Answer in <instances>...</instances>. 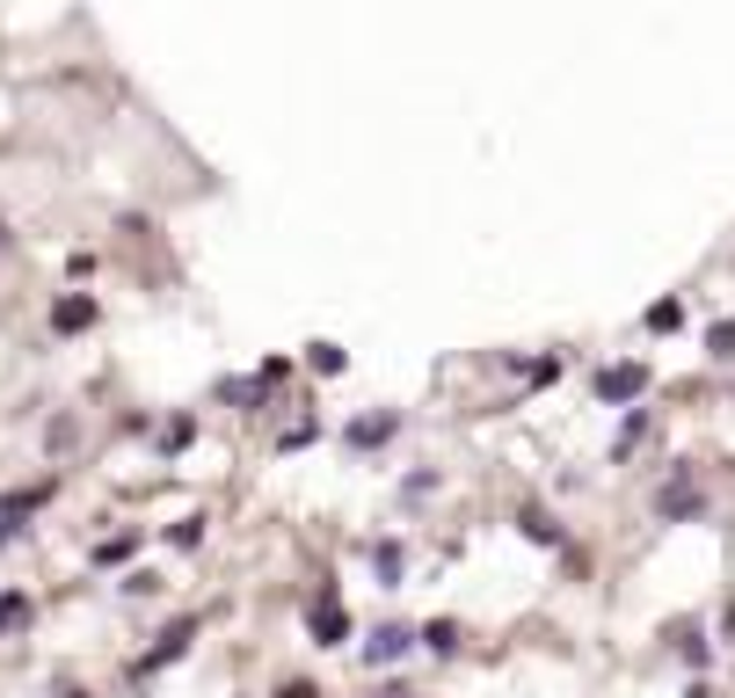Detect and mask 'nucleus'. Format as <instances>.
<instances>
[{"label": "nucleus", "instance_id": "f257e3e1", "mask_svg": "<svg viewBox=\"0 0 735 698\" xmlns=\"http://www.w3.org/2000/svg\"><path fill=\"white\" fill-rule=\"evenodd\" d=\"M641 393H648V364H612V371H597V401L627 408V401H641Z\"/></svg>", "mask_w": 735, "mask_h": 698}, {"label": "nucleus", "instance_id": "f03ea898", "mask_svg": "<svg viewBox=\"0 0 735 698\" xmlns=\"http://www.w3.org/2000/svg\"><path fill=\"white\" fill-rule=\"evenodd\" d=\"M190 641H197V618H182V626H168V633H160V647H154V655H146V663H139V677H160V669H168V663H182V655H190Z\"/></svg>", "mask_w": 735, "mask_h": 698}, {"label": "nucleus", "instance_id": "7ed1b4c3", "mask_svg": "<svg viewBox=\"0 0 735 698\" xmlns=\"http://www.w3.org/2000/svg\"><path fill=\"white\" fill-rule=\"evenodd\" d=\"M81 328H95V298L88 292L52 298V335H81Z\"/></svg>", "mask_w": 735, "mask_h": 698}, {"label": "nucleus", "instance_id": "20e7f679", "mask_svg": "<svg viewBox=\"0 0 735 698\" xmlns=\"http://www.w3.org/2000/svg\"><path fill=\"white\" fill-rule=\"evenodd\" d=\"M393 430H401V415H357L350 422V452H379V444H393Z\"/></svg>", "mask_w": 735, "mask_h": 698}, {"label": "nucleus", "instance_id": "39448f33", "mask_svg": "<svg viewBox=\"0 0 735 698\" xmlns=\"http://www.w3.org/2000/svg\"><path fill=\"white\" fill-rule=\"evenodd\" d=\"M306 626H314V641H321V647H335V641H343V633H350V611L335 604V596H321V604H314V618H306Z\"/></svg>", "mask_w": 735, "mask_h": 698}, {"label": "nucleus", "instance_id": "423d86ee", "mask_svg": "<svg viewBox=\"0 0 735 698\" xmlns=\"http://www.w3.org/2000/svg\"><path fill=\"white\" fill-rule=\"evenodd\" d=\"M408 641H416L408 626H379V633L365 641V663H371V669H379V663H401V655H408Z\"/></svg>", "mask_w": 735, "mask_h": 698}, {"label": "nucleus", "instance_id": "0eeeda50", "mask_svg": "<svg viewBox=\"0 0 735 698\" xmlns=\"http://www.w3.org/2000/svg\"><path fill=\"white\" fill-rule=\"evenodd\" d=\"M655 509H663V517H692V509H700V488H692V480H678V488L655 495Z\"/></svg>", "mask_w": 735, "mask_h": 698}, {"label": "nucleus", "instance_id": "6e6552de", "mask_svg": "<svg viewBox=\"0 0 735 698\" xmlns=\"http://www.w3.org/2000/svg\"><path fill=\"white\" fill-rule=\"evenodd\" d=\"M15 626H30V596H22V590H0V633H15Z\"/></svg>", "mask_w": 735, "mask_h": 698}, {"label": "nucleus", "instance_id": "1a4fd4ad", "mask_svg": "<svg viewBox=\"0 0 735 698\" xmlns=\"http://www.w3.org/2000/svg\"><path fill=\"white\" fill-rule=\"evenodd\" d=\"M422 647H430V655H452V647H459V626H452V618H430V626H422Z\"/></svg>", "mask_w": 735, "mask_h": 698}, {"label": "nucleus", "instance_id": "9d476101", "mask_svg": "<svg viewBox=\"0 0 735 698\" xmlns=\"http://www.w3.org/2000/svg\"><path fill=\"white\" fill-rule=\"evenodd\" d=\"M306 364H314L321 379H335V371L350 364V357H343V349H335V342H314V349H306Z\"/></svg>", "mask_w": 735, "mask_h": 698}, {"label": "nucleus", "instance_id": "9b49d317", "mask_svg": "<svg viewBox=\"0 0 735 698\" xmlns=\"http://www.w3.org/2000/svg\"><path fill=\"white\" fill-rule=\"evenodd\" d=\"M525 539H539V546H560V524L546 517V509H525Z\"/></svg>", "mask_w": 735, "mask_h": 698}, {"label": "nucleus", "instance_id": "f8f14e48", "mask_svg": "<svg viewBox=\"0 0 735 698\" xmlns=\"http://www.w3.org/2000/svg\"><path fill=\"white\" fill-rule=\"evenodd\" d=\"M371 568H379L386 582H401V546H393V539H386V546H371Z\"/></svg>", "mask_w": 735, "mask_h": 698}, {"label": "nucleus", "instance_id": "ddd939ff", "mask_svg": "<svg viewBox=\"0 0 735 698\" xmlns=\"http://www.w3.org/2000/svg\"><path fill=\"white\" fill-rule=\"evenodd\" d=\"M678 320H684V306H678V298H663V306H648V328H655V335H670Z\"/></svg>", "mask_w": 735, "mask_h": 698}, {"label": "nucleus", "instance_id": "4468645a", "mask_svg": "<svg viewBox=\"0 0 735 698\" xmlns=\"http://www.w3.org/2000/svg\"><path fill=\"white\" fill-rule=\"evenodd\" d=\"M706 349H714V357H735V320H714V328H706Z\"/></svg>", "mask_w": 735, "mask_h": 698}, {"label": "nucleus", "instance_id": "2eb2a0df", "mask_svg": "<svg viewBox=\"0 0 735 698\" xmlns=\"http://www.w3.org/2000/svg\"><path fill=\"white\" fill-rule=\"evenodd\" d=\"M190 436H197V422H190V415H176V422H168V430H160V444H168V452H182Z\"/></svg>", "mask_w": 735, "mask_h": 698}, {"label": "nucleus", "instance_id": "dca6fc26", "mask_svg": "<svg viewBox=\"0 0 735 698\" xmlns=\"http://www.w3.org/2000/svg\"><path fill=\"white\" fill-rule=\"evenodd\" d=\"M168 539H176V546H197V539H204V517H182L176 531H168Z\"/></svg>", "mask_w": 735, "mask_h": 698}, {"label": "nucleus", "instance_id": "f3484780", "mask_svg": "<svg viewBox=\"0 0 735 698\" xmlns=\"http://www.w3.org/2000/svg\"><path fill=\"white\" fill-rule=\"evenodd\" d=\"M160 590V575H146V568H139V575H124V596H154Z\"/></svg>", "mask_w": 735, "mask_h": 698}, {"label": "nucleus", "instance_id": "a211bd4d", "mask_svg": "<svg viewBox=\"0 0 735 698\" xmlns=\"http://www.w3.org/2000/svg\"><path fill=\"white\" fill-rule=\"evenodd\" d=\"M277 698H321V691H314V684H284Z\"/></svg>", "mask_w": 735, "mask_h": 698}, {"label": "nucleus", "instance_id": "6ab92c4d", "mask_svg": "<svg viewBox=\"0 0 735 698\" xmlns=\"http://www.w3.org/2000/svg\"><path fill=\"white\" fill-rule=\"evenodd\" d=\"M379 698H408V691H379Z\"/></svg>", "mask_w": 735, "mask_h": 698}, {"label": "nucleus", "instance_id": "aec40b11", "mask_svg": "<svg viewBox=\"0 0 735 698\" xmlns=\"http://www.w3.org/2000/svg\"><path fill=\"white\" fill-rule=\"evenodd\" d=\"M0 247H8V226H0Z\"/></svg>", "mask_w": 735, "mask_h": 698}]
</instances>
